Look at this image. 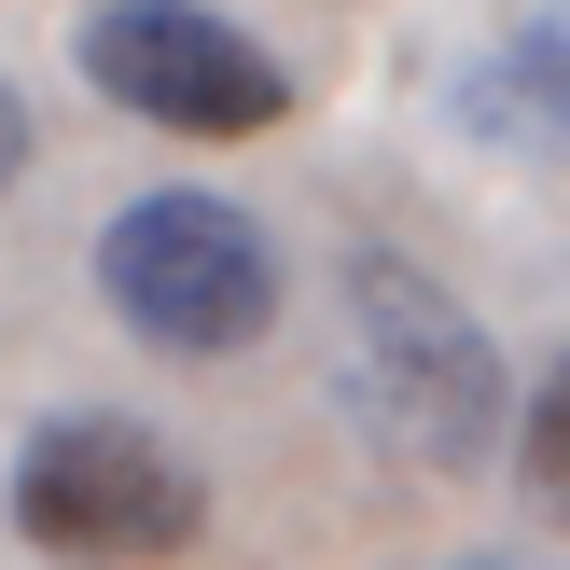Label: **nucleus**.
<instances>
[{
  "instance_id": "nucleus-1",
  "label": "nucleus",
  "mask_w": 570,
  "mask_h": 570,
  "mask_svg": "<svg viewBox=\"0 0 570 570\" xmlns=\"http://www.w3.org/2000/svg\"><path fill=\"white\" fill-rule=\"evenodd\" d=\"M348 404L376 417V445H404L432 473L488 460V432H501V348L404 250H362L348 265Z\"/></svg>"
},
{
  "instance_id": "nucleus-2",
  "label": "nucleus",
  "mask_w": 570,
  "mask_h": 570,
  "mask_svg": "<svg viewBox=\"0 0 570 570\" xmlns=\"http://www.w3.org/2000/svg\"><path fill=\"white\" fill-rule=\"evenodd\" d=\"M98 293H111L126 334H154V348H181V362H223V348H250V334L278 321V250H265V223L223 209V195H139L98 237Z\"/></svg>"
},
{
  "instance_id": "nucleus-3",
  "label": "nucleus",
  "mask_w": 570,
  "mask_h": 570,
  "mask_svg": "<svg viewBox=\"0 0 570 570\" xmlns=\"http://www.w3.org/2000/svg\"><path fill=\"white\" fill-rule=\"evenodd\" d=\"M83 83L139 126H181V139H250L293 111V70L250 28H223L209 0H98L83 14Z\"/></svg>"
},
{
  "instance_id": "nucleus-4",
  "label": "nucleus",
  "mask_w": 570,
  "mask_h": 570,
  "mask_svg": "<svg viewBox=\"0 0 570 570\" xmlns=\"http://www.w3.org/2000/svg\"><path fill=\"white\" fill-rule=\"evenodd\" d=\"M14 529L42 557H83V570L181 557L195 543V473L167 460L154 432H126V417H56L14 460Z\"/></svg>"
},
{
  "instance_id": "nucleus-5",
  "label": "nucleus",
  "mask_w": 570,
  "mask_h": 570,
  "mask_svg": "<svg viewBox=\"0 0 570 570\" xmlns=\"http://www.w3.org/2000/svg\"><path fill=\"white\" fill-rule=\"evenodd\" d=\"M473 111L515 126V139H543V154H570V0H557V14H529L515 42L473 70Z\"/></svg>"
},
{
  "instance_id": "nucleus-6",
  "label": "nucleus",
  "mask_w": 570,
  "mask_h": 570,
  "mask_svg": "<svg viewBox=\"0 0 570 570\" xmlns=\"http://www.w3.org/2000/svg\"><path fill=\"white\" fill-rule=\"evenodd\" d=\"M529 488H543V515H570V362L543 376V404H529Z\"/></svg>"
},
{
  "instance_id": "nucleus-7",
  "label": "nucleus",
  "mask_w": 570,
  "mask_h": 570,
  "mask_svg": "<svg viewBox=\"0 0 570 570\" xmlns=\"http://www.w3.org/2000/svg\"><path fill=\"white\" fill-rule=\"evenodd\" d=\"M14 167H28V98L0 83V195H14Z\"/></svg>"
}]
</instances>
